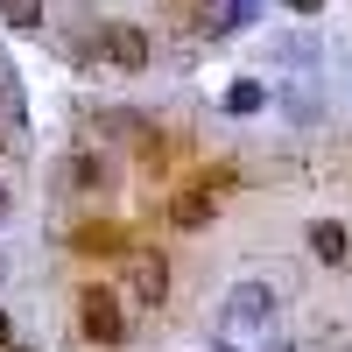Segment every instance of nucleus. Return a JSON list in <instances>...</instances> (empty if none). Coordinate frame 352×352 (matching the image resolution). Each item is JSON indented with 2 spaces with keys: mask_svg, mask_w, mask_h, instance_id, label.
Instances as JSON below:
<instances>
[{
  "mask_svg": "<svg viewBox=\"0 0 352 352\" xmlns=\"http://www.w3.org/2000/svg\"><path fill=\"white\" fill-rule=\"evenodd\" d=\"M85 134L99 141V155H141V162H162V127L134 106H92L85 113Z\"/></svg>",
  "mask_w": 352,
  "mask_h": 352,
  "instance_id": "obj_1",
  "label": "nucleus"
},
{
  "mask_svg": "<svg viewBox=\"0 0 352 352\" xmlns=\"http://www.w3.org/2000/svg\"><path fill=\"white\" fill-rule=\"evenodd\" d=\"M78 338L99 345V352H120L134 338V310H127V296L113 282H85L78 289Z\"/></svg>",
  "mask_w": 352,
  "mask_h": 352,
  "instance_id": "obj_2",
  "label": "nucleus"
},
{
  "mask_svg": "<svg viewBox=\"0 0 352 352\" xmlns=\"http://www.w3.org/2000/svg\"><path fill=\"white\" fill-rule=\"evenodd\" d=\"M219 338H240V331H275V289L268 282H232L226 289V310H219Z\"/></svg>",
  "mask_w": 352,
  "mask_h": 352,
  "instance_id": "obj_3",
  "label": "nucleus"
},
{
  "mask_svg": "<svg viewBox=\"0 0 352 352\" xmlns=\"http://www.w3.org/2000/svg\"><path fill=\"white\" fill-rule=\"evenodd\" d=\"M99 56H106L113 71L141 78V71L155 64V36H148L141 21H99Z\"/></svg>",
  "mask_w": 352,
  "mask_h": 352,
  "instance_id": "obj_4",
  "label": "nucleus"
},
{
  "mask_svg": "<svg viewBox=\"0 0 352 352\" xmlns=\"http://www.w3.org/2000/svg\"><path fill=\"white\" fill-rule=\"evenodd\" d=\"M120 289H127V310H162L169 303V261L162 254H127Z\"/></svg>",
  "mask_w": 352,
  "mask_h": 352,
  "instance_id": "obj_5",
  "label": "nucleus"
},
{
  "mask_svg": "<svg viewBox=\"0 0 352 352\" xmlns=\"http://www.w3.org/2000/svg\"><path fill=\"white\" fill-rule=\"evenodd\" d=\"M0 127H8L14 155H28V92H21V78H14V56H8V50H0Z\"/></svg>",
  "mask_w": 352,
  "mask_h": 352,
  "instance_id": "obj_6",
  "label": "nucleus"
},
{
  "mask_svg": "<svg viewBox=\"0 0 352 352\" xmlns=\"http://www.w3.org/2000/svg\"><path fill=\"white\" fill-rule=\"evenodd\" d=\"M71 254H85V261H127L134 247H127V226H113V219H85V226L71 232Z\"/></svg>",
  "mask_w": 352,
  "mask_h": 352,
  "instance_id": "obj_7",
  "label": "nucleus"
},
{
  "mask_svg": "<svg viewBox=\"0 0 352 352\" xmlns=\"http://www.w3.org/2000/svg\"><path fill=\"white\" fill-rule=\"evenodd\" d=\"M64 176H71V190H78V197H106L113 184H120V162H113V155H99V148H78Z\"/></svg>",
  "mask_w": 352,
  "mask_h": 352,
  "instance_id": "obj_8",
  "label": "nucleus"
},
{
  "mask_svg": "<svg viewBox=\"0 0 352 352\" xmlns=\"http://www.w3.org/2000/svg\"><path fill=\"white\" fill-rule=\"evenodd\" d=\"M212 219H219V190L190 184V190H176V197H169V226H176V232H204Z\"/></svg>",
  "mask_w": 352,
  "mask_h": 352,
  "instance_id": "obj_9",
  "label": "nucleus"
},
{
  "mask_svg": "<svg viewBox=\"0 0 352 352\" xmlns=\"http://www.w3.org/2000/svg\"><path fill=\"white\" fill-rule=\"evenodd\" d=\"M254 21H261V0H226L219 14H204V43H226V36H240Z\"/></svg>",
  "mask_w": 352,
  "mask_h": 352,
  "instance_id": "obj_10",
  "label": "nucleus"
},
{
  "mask_svg": "<svg viewBox=\"0 0 352 352\" xmlns=\"http://www.w3.org/2000/svg\"><path fill=\"white\" fill-rule=\"evenodd\" d=\"M303 240H310V254L324 261V268H345V254H352V240H345V226H338V219H310Z\"/></svg>",
  "mask_w": 352,
  "mask_h": 352,
  "instance_id": "obj_11",
  "label": "nucleus"
},
{
  "mask_svg": "<svg viewBox=\"0 0 352 352\" xmlns=\"http://www.w3.org/2000/svg\"><path fill=\"white\" fill-rule=\"evenodd\" d=\"M268 99H275V92H268V85H261V78H232L219 106L232 113V120H254V113H268Z\"/></svg>",
  "mask_w": 352,
  "mask_h": 352,
  "instance_id": "obj_12",
  "label": "nucleus"
},
{
  "mask_svg": "<svg viewBox=\"0 0 352 352\" xmlns=\"http://www.w3.org/2000/svg\"><path fill=\"white\" fill-rule=\"evenodd\" d=\"M43 8L50 0H0V21H8L14 36H28V28H43Z\"/></svg>",
  "mask_w": 352,
  "mask_h": 352,
  "instance_id": "obj_13",
  "label": "nucleus"
},
{
  "mask_svg": "<svg viewBox=\"0 0 352 352\" xmlns=\"http://www.w3.org/2000/svg\"><path fill=\"white\" fill-rule=\"evenodd\" d=\"M289 14H324V0H282Z\"/></svg>",
  "mask_w": 352,
  "mask_h": 352,
  "instance_id": "obj_14",
  "label": "nucleus"
},
{
  "mask_svg": "<svg viewBox=\"0 0 352 352\" xmlns=\"http://www.w3.org/2000/svg\"><path fill=\"white\" fill-rule=\"evenodd\" d=\"M8 345H14V317L0 310V352H8Z\"/></svg>",
  "mask_w": 352,
  "mask_h": 352,
  "instance_id": "obj_15",
  "label": "nucleus"
},
{
  "mask_svg": "<svg viewBox=\"0 0 352 352\" xmlns=\"http://www.w3.org/2000/svg\"><path fill=\"white\" fill-rule=\"evenodd\" d=\"M8 219H14V190L0 184V226H8Z\"/></svg>",
  "mask_w": 352,
  "mask_h": 352,
  "instance_id": "obj_16",
  "label": "nucleus"
},
{
  "mask_svg": "<svg viewBox=\"0 0 352 352\" xmlns=\"http://www.w3.org/2000/svg\"><path fill=\"white\" fill-rule=\"evenodd\" d=\"M268 352H296V345H289V338H268Z\"/></svg>",
  "mask_w": 352,
  "mask_h": 352,
  "instance_id": "obj_17",
  "label": "nucleus"
},
{
  "mask_svg": "<svg viewBox=\"0 0 352 352\" xmlns=\"http://www.w3.org/2000/svg\"><path fill=\"white\" fill-rule=\"evenodd\" d=\"M212 352H240V345H232V338H212Z\"/></svg>",
  "mask_w": 352,
  "mask_h": 352,
  "instance_id": "obj_18",
  "label": "nucleus"
},
{
  "mask_svg": "<svg viewBox=\"0 0 352 352\" xmlns=\"http://www.w3.org/2000/svg\"><path fill=\"white\" fill-rule=\"evenodd\" d=\"M8 352H36V345H21V338H14V345H8Z\"/></svg>",
  "mask_w": 352,
  "mask_h": 352,
  "instance_id": "obj_19",
  "label": "nucleus"
},
{
  "mask_svg": "<svg viewBox=\"0 0 352 352\" xmlns=\"http://www.w3.org/2000/svg\"><path fill=\"white\" fill-rule=\"evenodd\" d=\"M0 282H8V261H0Z\"/></svg>",
  "mask_w": 352,
  "mask_h": 352,
  "instance_id": "obj_20",
  "label": "nucleus"
},
{
  "mask_svg": "<svg viewBox=\"0 0 352 352\" xmlns=\"http://www.w3.org/2000/svg\"><path fill=\"white\" fill-rule=\"evenodd\" d=\"M184 8H197V0H184Z\"/></svg>",
  "mask_w": 352,
  "mask_h": 352,
  "instance_id": "obj_21",
  "label": "nucleus"
}]
</instances>
